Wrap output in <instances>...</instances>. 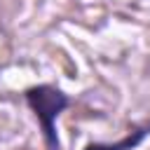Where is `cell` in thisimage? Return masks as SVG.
<instances>
[{
    "mask_svg": "<svg viewBox=\"0 0 150 150\" xmlns=\"http://www.w3.org/2000/svg\"><path fill=\"white\" fill-rule=\"evenodd\" d=\"M23 98L40 124L45 148L47 150H61L59 134H56V120L70 105V96L63 89H59L56 84H35V87H28L23 91Z\"/></svg>",
    "mask_w": 150,
    "mask_h": 150,
    "instance_id": "obj_1",
    "label": "cell"
},
{
    "mask_svg": "<svg viewBox=\"0 0 150 150\" xmlns=\"http://www.w3.org/2000/svg\"><path fill=\"white\" fill-rule=\"evenodd\" d=\"M148 134H150V122L143 124V127H136L134 131H129L117 143H89V145H84V150H134L143 143V138Z\"/></svg>",
    "mask_w": 150,
    "mask_h": 150,
    "instance_id": "obj_2",
    "label": "cell"
}]
</instances>
